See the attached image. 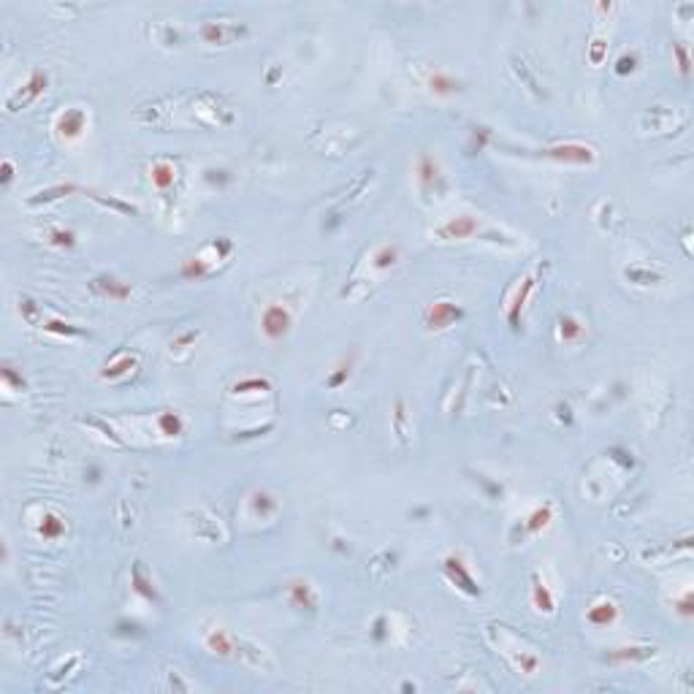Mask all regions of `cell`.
<instances>
[{
  "label": "cell",
  "instance_id": "6da1fadb",
  "mask_svg": "<svg viewBox=\"0 0 694 694\" xmlns=\"http://www.w3.org/2000/svg\"><path fill=\"white\" fill-rule=\"evenodd\" d=\"M459 320H464V307L456 304V301H447V298L434 301L432 307L426 309V315H423V325L429 331H445V328L456 325Z\"/></svg>",
  "mask_w": 694,
  "mask_h": 694
},
{
  "label": "cell",
  "instance_id": "7a4b0ae2",
  "mask_svg": "<svg viewBox=\"0 0 694 694\" xmlns=\"http://www.w3.org/2000/svg\"><path fill=\"white\" fill-rule=\"evenodd\" d=\"M201 38L212 47H231L236 41H242L247 35V25H236V22H203L201 25Z\"/></svg>",
  "mask_w": 694,
  "mask_h": 694
},
{
  "label": "cell",
  "instance_id": "3957f363",
  "mask_svg": "<svg viewBox=\"0 0 694 694\" xmlns=\"http://www.w3.org/2000/svg\"><path fill=\"white\" fill-rule=\"evenodd\" d=\"M545 157L559 160V163H572V166H591L597 160L594 147L588 144H578V141H567V144H554L548 150H542Z\"/></svg>",
  "mask_w": 694,
  "mask_h": 694
},
{
  "label": "cell",
  "instance_id": "277c9868",
  "mask_svg": "<svg viewBox=\"0 0 694 694\" xmlns=\"http://www.w3.org/2000/svg\"><path fill=\"white\" fill-rule=\"evenodd\" d=\"M291 325H293V315H291V309L285 307V304H269V307L263 309L261 331L272 342H279L282 337H288Z\"/></svg>",
  "mask_w": 694,
  "mask_h": 694
},
{
  "label": "cell",
  "instance_id": "5b68a950",
  "mask_svg": "<svg viewBox=\"0 0 694 694\" xmlns=\"http://www.w3.org/2000/svg\"><path fill=\"white\" fill-rule=\"evenodd\" d=\"M47 87H49V74L47 71H33L30 74V79L16 90L9 101H6V108L9 111H19V108H25V106H30L33 101H38L41 95L47 93Z\"/></svg>",
  "mask_w": 694,
  "mask_h": 694
},
{
  "label": "cell",
  "instance_id": "8992f818",
  "mask_svg": "<svg viewBox=\"0 0 694 694\" xmlns=\"http://www.w3.org/2000/svg\"><path fill=\"white\" fill-rule=\"evenodd\" d=\"M475 233H480V223L475 220L472 215H459V217H450L447 223H442L434 236L440 239V242H461V239H472Z\"/></svg>",
  "mask_w": 694,
  "mask_h": 694
},
{
  "label": "cell",
  "instance_id": "52a82bcc",
  "mask_svg": "<svg viewBox=\"0 0 694 694\" xmlns=\"http://www.w3.org/2000/svg\"><path fill=\"white\" fill-rule=\"evenodd\" d=\"M90 288H93L95 296H101V298H111V301H128L130 293H133V288L123 282V279H117L114 274H98V277L90 282Z\"/></svg>",
  "mask_w": 694,
  "mask_h": 694
},
{
  "label": "cell",
  "instance_id": "ba28073f",
  "mask_svg": "<svg viewBox=\"0 0 694 694\" xmlns=\"http://www.w3.org/2000/svg\"><path fill=\"white\" fill-rule=\"evenodd\" d=\"M285 594H288V602H291L293 608H298V610H318V594H315V586L309 583L307 578H293V581H288Z\"/></svg>",
  "mask_w": 694,
  "mask_h": 694
},
{
  "label": "cell",
  "instance_id": "9c48e42d",
  "mask_svg": "<svg viewBox=\"0 0 694 694\" xmlns=\"http://www.w3.org/2000/svg\"><path fill=\"white\" fill-rule=\"evenodd\" d=\"M445 572H447V578H450L456 586L461 588L464 594H469V597H478V594H480V586L475 583L472 572L466 570V564H464L459 556H447V559H445Z\"/></svg>",
  "mask_w": 694,
  "mask_h": 694
},
{
  "label": "cell",
  "instance_id": "30bf717a",
  "mask_svg": "<svg viewBox=\"0 0 694 694\" xmlns=\"http://www.w3.org/2000/svg\"><path fill=\"white\" fill-rule=\"evenodd\" d=\"M55 130L60 133L62 139H79L84 130H87V114L84 108H65L57 123H55Z\"/></svg>",
  "mask_w": 694,
  "mask_h": 694
},
{
  "label": "cell",
  "instance_id": "8fae6325",
  "mask_svg": "<svg viewBox=\"0 0 694 694\" xmlns=\"http://www.w3.org/2000/svg\"><path fill=\"white\" fill-rule=\"evenodd\" d=\"M130 586H133V591H136L144 602H150V605H160V591H157L152 575L144 570V564H141V561H136V564H133V570H130Z\"/></svg>",
  "mask_w": 694,
  "mask_h": 694
},
{
  "label": "cell",
  "instance_id": "7c38bea8",
  "mask_svg": "<svg viewBox=\"0 0 694 694\" xmlns=\"http://www.w3.org/2000/svg\"><path fill=\"white\" fill-rule=\"evenodd\" d=\"M203 646L220 659H233L236 656V637L231 632H225L223 627H215V629H209L203 634Z\"/></svg>",
  "mask_w": 694,
  "mask_h": 694
},
{
  "label": "cell",
  "instance_id": "4fadbf2b",
  "mask_svg": "<svg viewBox=\"0 0 694 694\" xmlns=\"http://www.w3.org/2000/svg\"><path fill=\"white\" fill-rule=\"evenodd\" d=\"M535 285H537V277H535V274L524 277L521 288L515 291L513 301H510V307H508V323H510V328H513V331H518V328H521V312H524L526 301H529V296H532V291H535Z\"/></svg>",
  "mask_w": 694,
  "mask_h": 694
},
{
  "label": "cell",
  "instance_id": "5bb4252c",
  "mask_svg": "<svg viewBox=\"0 0 694 694\" xmlns=\"http://www.w3.org/2000/svg\"><path fill=\"white\" fill-rule=\"evenodd\" d=\"M656 656V648L654 646H624V648H613L605 659L613 664H627V662H648Z\"/></svg>",
  "mask_w": 694,
  "mask_h": 694
},
{
  "label": "cell",
  "instance_id": "9a60e30c",
  "mask_svg": "<svg viewBox=\"0 0 694 694\" xmlns=\"http://www.w3.org/2000/svg\"><path fill=\"white\" fill-rule=\"evenodd\" d=\"M150 179H152L155 190L169 193L174 182H177V166L171 160H155L152 169H150Z\"/></svg>",
  "mask_w": 694,
  "mask_h": 694
},
{
  "label": "cell",
  "instance_id": "2e32d148",
  "mask_svg": "<svg viewBox=\"0 0 694 694\" xmlns=\"http://www.w3.org/2000/svg\"><path fill=\"white\" fill-rule=\"evenodd\" d=\"M250 508L255 513V518H261V521H269V518H274L279 513V502L274 494H269V491H252L250 494Z\"/></svg>",
  "mask_w": 694,
  "mask_h": 694
},
{
  "label": "cell",
  "instance_id": "e0dca14e",
  "mask_svg": "<svg viewBox=\"0 0 694 694\" xmlns=\"http://www.w3.org/2000/svg\"><path fill=\"white\" fill-rule=\"evenodd\" d=\"M588 624H594V627H608V624H613L618 618V605L613 600H600L594 602L591 608H588Z\"/></svg>",
  "mask_w": 694,
  "mask_h": 694
},
{
  "label": "cell",
  "instance_id": "ac0fdd59",
  "mask_svg": "<svg viewBox=\"0 0 694 694\" xmlns=\"http://www.w3.org/2000/svg\"><path fill=\"white\" fill-rule=\"evenodd\" d=\"M155 423H157V432L163 434V437H169V440L185 434V420H182V415H179L177 410H163V413H157Z\"/></svg>",
  "mask_w": 694,
  "mask_h": 694
},
{
  "label": "cell",
  "instance_id": "d6986e66",
  "mask_svg": "<svg viewBox=\"0 0 694 694\" xmlns=\"http://www.w3.org/2000/svg\"><path fill=\"white\" fill-rule=\"evenodd\" d=\"M136 369V355L130 353H120L114 361H108L103 371H101V380H123L125 374Z\"/></svg>",
  "mask_w": 694,
  "mask_h": 694
},
{
  "label": "cell",
  "instance_id": "ffe728a7",
  "mask_svg": "<svg viewBox=\"0 0 694 694\" xmlns=\"http://www.w3.org/2000/svg\"><path fill=\"white\" fill-rule=\"evenodd\" d=\"M437 179H440V166H437V160L429 157V155H423L420 160H418V185L423 193H432L434 187H437Z\"/></svg>",
  "mask_w": 694,
  "mask_h": 694
},
{
  "label": "cell",
  "instance_id": "44dd1931",
  "mask_svg": "<svg viewBox=\"0 0 694 694\" xmlns=\"http://www.w3.org/2000/svg\"><path fill=\"white\" fill-rule=\"evenodd\" d=\"M426 84H429V90H432L434 95H456V93H461V82H459L456 77H450V74H445V71H434Z\"/></svg>",
  "mask_w": 694,
  "mask_h": 694
},
{
  "label": "cell",
  "instance_id": "7402d4cb",
  "mask_svg": "<svg viewBox=\"0 0 694 694\" xmlns=\"http://www.w3.org/2000/svg\"><path fill=\"white\" fill-rule=\"evenodd\" d=\"M583 334H586V328H583V323H581L578 318H572V315L559 318V342L575 345V342L583 340Z\"/></svg>",
  "mask_w": 694,
  "mask_h": 694
},
{
  "label": "cell",
  "instance_id": "603a6c76",
  "mask_svg": "<svg viewBox=\"0 0 694 694\" xmlns=\"http://www.w3.org/2000/svg\"><path fill=\"white\" fill-rule=\"evenodd\" d=\"M79 187L77 185H55V187H47V190H38L35 196H30L28 198V203L30 206H41V203H55V201H60V198H65V196H71V193H77Z\"/></svg>",
  "mask_w": 694,
  "mask_h": 694
},
{
  "label": "cell",
  "instance_id": "cb8c5ba5",
  "mask_svg": "<svg viewBox=\"0 0 694 694\" xmlns=\"http://www.w3.org/2000/svg\"><path fill=\"white\" fill-rule=\"evenodd\" d=\"M212 272H215V269H212L209 263L203 261L201 255H196V258H187V261L182 263V269H179V277L187 279V282H198V279H206V277H209Z\"/></svg>",
  "mask_w": 694,
  "mask_h": 694
},
{
  "label": "cell",
  "instance_id": "d4e9b609",
  "mask_svg": "<svg viewBox=\"0 0 694 694\" xmlns=\"http://www.w3.org/2000/svg\"><path fill=\"white\" fill-rule=\"evenodd\" d=\"M19 315H22V320L28 325H33V328H41L44 325V307L35 301V298H30V296H22L19 298Z\"/></svg>",
  "mask_w": 694,
  "mask_h": 694
},
{
  "label": "cell",
  "instance_id": "484cf974",
  "mask_svg": "<svg viewBox=\"0 0 694 694\" xmlns=\"http://www.w3.org/2000/svg\"><path fill=\"white\" fill-rule=\"evenodd\" d=\"M532 602H535V608L545 613V616H551L556 610V602H554V594L548 591L545 583H540V578H535L532 581Z\"/></svg>",
  "mask_w": 694,
  "mask_h": 694
},
{
  "label": "cell",
  "instance_id": "4316f807",
  "mask_svg": "<svg viewBox=\"0 0 694 694\" xmlns=\"http://www.w3.org/2000/svg\"><path fill=\"white\" fill-rule=\"evenodd\" d=\"M624 277L629 279L632 285H659V282H664V274H659L656 269H640V266H632V269H624Z\"/></svg>",
  "mask_w": 694,
  "mask_h": 694
},
{
  "label": "cell",
  "instance_id": "83f0119b",
  "mask_svg": "<svg viewBox=\"0 0 694 694\" xmlns=\"http://www.w3.org/2000/svg\"><path fill=\"white\" fill-rule=\"evenodd\" d=\"M38 535L44 540H57V537L65 535V521H62L57 513H44V518L38 524Z\"/></svg>",
  "mask_w": 694,
  "mask_h": 694
},
{
  "label": "cell",
  "instance_id": "f1b7e54d",
  "mask_svg": "<svg viewBox=\"0 0 694 694\" xmlns=\"http://www.w3.org/2000/svg\"><path fill=\"white\" fill-rule=\"evenodd\" d=\"M551 518H554V508L551 505H542V508L529 513V518L524 521V529L529 535H537V532H542L545 526L551 524Z\"/></svg>",
  "mask_w": 694,
  "mask_h": 694
},
{
  "label": "cell",
  "instance_id": "f546056e",
  "mask_svg": "<svg viewBox=\"0 0 694 694\" xmlns=\"http://www.w3.org/2000/svg\"><path fill=\"white\" fill-rule=\"evenodd\" d=\"M396 263H399V247H396V245H383V247L371 255V266H374L377 272H388V269H393Z\"/></svg>",
  "mask_w": 694,
  "mask_h": 694
},
{
  "label": "cell",
  "instance_id": "4dcf8cb0",
  "mask_svg": "<svg viewBox=\"0 0 694 694\" xmlns=\"http://www.w3.org/2000/svg\"><path fill=\"white\" fill-rule=\"evenodd\" d=\"M44 242H47L49 247H57V250H71L77 245V233L71 231V228H49L44 233Z\"/></svg>",
  "mask_w": 694,
  "mask_h": 694
},
{
  "label": "cell",
  "instance_id": "1f68e13d",
  "mask_svg": "<svg viewBox=\"0 0 694 694\" xmlns=\"http://www.w3.org/2000/svg\"><path fill=\"white\" fill-rule=\"evenodd\" d=\"M233 659H242V662L252 664V667H261L263 648H258L255 643H250V640H239L236 637V656Z\"/></svg>",
  "mask_w": 694,
  "mask_h": 694
},
{
  "label": "cell",
  "instance_id": "d6a6232c",
  "mask_svg": "<svg viewBox=\"0 0 694 694\" xmlns=\"http://www.w3.org/2000/svg\"><path fill=\"white\" fill-rule=\"evenodd\" d=\"M41 328H44L47 334H55V337H79V334H82V328H77L74 323H65V320H57V318L44 320Z\"/></svg>",
  "mask_w": 694,
  "mask_h": 694
},
{
  "label": "cell",
  "instance_id": "836d02e7",
  "mask_svg": "<svg viewBox=\"0 0 694 694\" xmlns=\"http://www.w3.org/2000/svg\"><path fill=\"white\" fill-rule=\"evenodd\" d=\"M79 662H82L79 656H71L68 662L57 664V667L49 673V683H52V686H60L62 678H68V676H71V670H77V667H79Z\"/></svg>",
  "mask_w": 694,
  "mask_h": 694
},
{
  "label": "cell",
  "instance_id": "e575fe53",
  "mask_svg": "<svg viewBox=\"0 0 694 694\" xmlns=\"http://www.w3.org/2000/svg\"><path fill=\"white\" fill-rule=\"evenodd\" d=\"M0 374H3V386H6V391H25V380H22V374H16L14 366H11L9 361L3 364Z\"/></svg>",
  "mask_w": 694,
  "mask_h": 694
},
{
  "label": "cell",
  "instance_id": "d590c367",
  "mask_svg": "<svg viewBox=\"0 0 694 694\" xmlns=\"http://www.w3.org/2000/svg\"><path fill=\"white\" fill-rule=\"evenodd\" d=\"M393 429L399 434V440L407 445V437H410V429H407V407L404 401H396V413H393Z\"/></svg>",
  "mask_w": 694,
  "mask_h": 694
},
{
  "label": "cell",
  "instance_id": "8d00e7d4",
  "mask_svg": "<svg viewBox=\"0 0 694 694\" xmlns=\"http://www.w3.org/2000/svg\"><path fill=\"white\" fill-rule=\"evenodd\" d=\"M87 196H93L98 203H103V206H111L114 212H120V215H136L139 209L133 206V203H125V201H120V198H103V196H98V193H87Z\"/></svg>",
  "mask_w": 694,
  "mask_h": 694
},
{
  "label": "cell",
  "instance_id": "74e56055",
  "mask_svg": "<svg viewBox=\"0 0 694 694\" xmlns=\"http://www.w3.org/2000/svg\"><path fill=\"white\" fill-rule=\"evenodd\" d=\"M347 380H350V364H340L337 369H334L331 374H328V377H325V388H331V391H334V388H342V386H345Z\"/></svg>",
  "mask_w": 694,
  "mask_h": 694
},
{
  "label": "cell",
  "instance_id": "f35d334b",
  "mask_svg": "<svg viewBox=\"0 0 694 694\" xmlns=\"http://www.w3.org/2000/svg\"><path fill=\"white\" fill-rule=\"evenodd\" d=\"M605 57H608V41L605 38H594L591 47H588V60H591V65H602Z\"/></svg>",
  "mask_w": 694,
  "mask_h": 694
},
{
  "label": "cell",
  "instance_id": "ab89813d",
  "mask_svg": "<svg viewBox=\"0 0 694 694\" xmlns=\"http://www.w3.org/2000/svg\"><path fill=\"white\" fill-rule=\"evenodd\" d=\"M196 340H198V331H185V334H179L177 340H171V353H179V350L196 347Z\"/></svg>",
  "mask_w": 694,
  "mask_h": 694
},
{
  "label": "cell",
  "instance_id": "60d3db41",
  "mask_svg": "<svg viewBox=\"0 0 694 694\" xmlns=\"http://www.w3.org/2000/svg\"><path fill=\"white\" fill-rule=\"evenodd\" d=\"M634 68H637V55H634V52H624V55L616 60V74H618V77L632 74Z\"/></svg>",
  "mask_w": 694,
  "mask_h": 694
},
{
  "label": "cell",
  "instance_id": "b9f144b4",
  "mask_svg": "<svg viewBox=\"0 0 694 694\" xmlns=\"http://www.w3.org/2000/svg\"><path fill=\"white\" fill-rule=\"evenodd\" d=\"M250 388H252V391H261V393H263V391H272V386H269L266 380H261V377L242 380V383H236V386H233V391H236V393H245V391H250Z\"/></svg>",
  "mask_w": 694,
  "mask_h": 694
},
{
  "label": "cell",
  "instance_id": "7bdbcfd3",
  "mask_svg": "<svg viewBox=\"0 0 694 694\" xmlns=\"http://www.w3.org/2000/svg\"><path fill=\"white\" fill-rule=\"evenodd\" d=\"M673 52H676V57H678V71H681V77H683V79H689V74H692V60H689V52H686V47H681V44H676V47H673Z\"/></svg>",
  "mask_w": 694,
  "mask_h": 694
},
{
  "label": "cell",
  "instance_id": "ee69618b",
  "mask_svg": "<svg viewBox=\"0 0 694 694\" xmlns=\"http://www.w3.org/2000/svg\"><path fill=\"white\" fill-rule=\"evenodd\" d=\"M386 627H388V618L386 616H380L377 621H374V632H371V637H374L377 643H383V640H386V634H388Z\"/></svg>",
  "mask_w": 694,
  "mask_h": 694
},
{
  "label": "cell",
  "instance_id": "f6af8a7d",
  "mask_svg": "<svg viewBox=\"0 0 694 694\" xmlns=\"http://www.w3.org/2000/svg\"><path fill=\"white\" fill-rule=\"evenodd\" d=\"M678 613H681V616H683V618H692V616H694L692 597H689V594H686V597H683V600L678 602Z\"/></svg>",
  "mask_w": 694,
  "mask_h": 694
},
{
  "label": "cell",
  "instance_id": "bcb514c9",
  "mask_svg": "<svg viewBox=\"0 0 694 694\" xmlns=\"http://www.w3.org/2000/svg\"><path fill=\"white\" fill-rule=\"evenodd\" d=\"M556 415H559V420H564V423H572V410H570V404H556Z\"/></svg>",
  "mask_w": 694,
  "mask_h": 694
},
{
  "label": "cell",
  "instance_id": "7dc6e473",
  "mask_svg": "<svg viewBox=\"0 0 694 694\" xmlns=\"http://www.w3.org/2000/svg\"><path fill=\"white\" fill-rule=\"evenodd\" d=\"M11 177H14V166H11V160H3V185H11Z\"/></svg>",
  "mask_w": 694,
  "mask_h": 694
}]
</instances>
